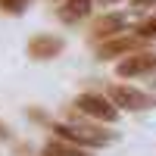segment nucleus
<instances>
[{
  "label": "nucleus",
  "mask_w": 156,
  "mask_h": 156,
  "mask_svg": "<svg viewBox=\"0 0 156 156\" xmlns=\"http://www.w3.org/2000/svg\"><path fill=\"white\" fill-rule=\"evenodd\" d=\"M41 156H90L84 147H75L69 144V140H62V137H53V140H47Z\"/></svg>",
  "instance_id": "nucleus-9"
},
{
  "label": "nucleus",
  "mask_w": 156,
  "mask_h": 156,
  "mask_svg": "<svg viewBox=\"0 0 156 156\" xmlns=\"http://www.w3.org/2000/svg\"><path fill=\"white\" fill-rule=\"evenodd\" d=\"M0 140H9V128H6V122H0Z\"/></svg>",
  "instance_id": "nucleus-13"
},
{
  "label": "nucleus",
  "mask_w": 156,
  "mask_h": 156,
  "mask_svg": "<svg viewBox=\"0 0 156 156\" xmlns=\"http://www.w3.org/2000/svg\"><path fill=\"white\" fill-rule=\"evenodd\" d=\"M72 106L87 115V119H97V122H115L119 119V106L106 97V94H94V90H84V94H78Z\"/></svg>",
  "instance_id": "nucleus-3"
},
{
  "label": "nucleus",
  "mask_w": 156,
  "mask_h": 156,
  "mask_svg": "<svg viewBox=\"0 0 156 156\" xmlns=\"http://www.w3.org/2000/svg\"><path fill=\"white\" fill-rule=\"evenodd\" d=\"M137 34L144 37V41H153V37H156V16H150L144 25H140V28H137Z\"/></svg>",
  "instance_id": "nucleus-11"
},
{
  "label": "nucleus",
  "mask_w": 156,
  "mask_h": 156,
  "mask_svg": "<svg viewBox=\"0 0 156 156\" xmlns=\"http://www.w3.org/2000/svg\"><path fill=\"white\" fill-rule=\"evenodd\" d=\"M100 6H112V3H119V0H97Z\"/></svg>",
  "instance_id": "nucleus-14"
},
{
  "label": "nucleus",
  "mask_w": 156,
  "mask_h": 156,
  "mask_svg": "<svg viewBox=\"0 0 156 156\" xmlns=\"http://www.w3.org/2000/svg\"><path fill=\"white\" fill-rule=\"evenodd\" d=\"M131 3H134L137 9H150V6H156V0H131Z\"/></svg>",
  "instance_id": "nucleus-12"
},
{
  "label": "nucleus",
  "mask_w": 156,
  "mask_h": 156,
  "mask_svg": "<svg viewBox=\"0 0 156 156\" xmlns=\"http://www.w3.org/2000/svg\"><path fill=\"white\" fill-rule=\"evenodd\" d=\"M125 28H128V16L125 12H106V16H100L94 25H90V37L103 44V41H109L115 34H125Z\"/></svg>",
  "instance_id": "nucleus-6"
},
{
  "label": "nucleus",
  "mask_w": 156,
  "mask_h": 156,
  "mask_svg": "<svg viewBox=\"0 0 156 156\" xmlns=\"http://www.w3.org/2000/svg\"><path fill=\"white\" fill-rule=\"evenodd\" d=\"M137 50H144V37L140 34H115V37H109V41H103L100 47H97V59H115V56H131V53H137Z\"/></svg>",
  "instance_id": "nucleus-4"
},
{
  "label": "nucleus",
  "mask_w": 156,
  "mask_h": 156,
  "mask_svg": "<svg viewBox=\"0 0 156 156\" xmlns=\"http://www.w3.org/2000/svg\"><path fill=\"white\" fill-rule=\"evenodd\" d=\"M156 72V50H137V53L119 59L115 75L119 78H137V75H150Z\"/></svg>",
  "instance_id": "nucleus-5"
},
{
  "label": "nucleus",
  "mask_w": 156,
  "mask_h": 156,
  "mask_svg": "<svg viewBox=\"0 0 156 156\" xmlns=\"http://www.w3.org/2000/svg\"><path fill=\"white\" fill-rule=\"evenodd\" d=\"M62 37H56V34H34L31 41H28V56L31 59H37V62H47V59H56L59 53H62Z\"/></svg>",
  "instance_id": "nucleus-7"
},
{
  "label": "nucleus",
  "mask_w": 156,
  "mask_h": 156,
  "mask_svg": "<svg viewBox=\"0 0 156 156\" xmlns=\"http://www.w3.org/2000/svg\"><path fill=\"white\" fill-rule=\"evenodd\" d=\"M53 131H56V137L69 140V144H75V147H84V150H97V147H106V144L115 140L112 131H103V128L87 125L81 119H75V122H56Z\"/></svg>",
  "instance_id": "nucleus-1"
},
{
  "label": "nucleus",
  "mask_w": 156,
  "mask_h": 156,
  "mask_svg": "<svg viewBox=\"0 0 156 156\" xmlns=\"http://www.w3.org/2000/svg\"><path fill=\"white\" fill-rule=\"evenodd\" d=\"M25 6H28V0H0V12H9V16L25 12Z\"/></svg>",
  "instance_id": "nucleus-10"
},
{
  "label": "nucleus",
  "mask_w": 156,
  "mask_h": 156,
  "mask_svg": "<svg viewBox=\"0 0 156 156\" xmlns=\"http://www.w3.org/2000/svg\"><path fill=\"white\" fill-rule=\"evenodd\" d=\"M106 97L119 106V112H147V109H156V97L147 94V90H137L131 84H112L106 90Z\"/></svg>",
  "instance_id": "nucleus-2"
},
{
  "label": "nucleus",
  "mask_w": 156,
  "mask_h": 156,
  "mask_svg": "<svg viewBox=\"0 0 156 156\" xmlns=\"http://www.w3.org/2000/svg\"><path fill=\"white\" fill-rule=\"evenodd\" d=\"M97 0H62V6H56V16L62 25H75L90 16V9H94Z\"/></svg>",
  "instance_id": "nucleus-8"
}]
</instances>
